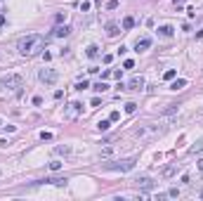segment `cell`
<instances>
[{"label": "cell", "mask_w": 203, "mask_h": 201, "mask_svg": "<svg viewBox=\"0 0 203 201\" xmlns=\"http://www.w3.org/2000/svg\"><path fill=\"white\" fill-rule=\"evenodd\" d=\"M22 83H24V76L22 74H10V76L2 78V85H5V88H12V90H17V92H19Z\"/></svg>", "instance_id": "cell-4"}, {"label": "cell", "mask_w": 203, "mask_h": 201, "mask_svg": "<svg viewBox=\"0 0 203 201\" xmlns=\"http://www.w3.org/2000/svg\"><path fill=\"white\" fill-rule=\"evenodd\" d=\"M175 76H177V71H175V69H168L166 74H163V78H166V80H172Z\"/></svg>", "instance_id": "cell-22"}, {"label": "cell", "mask_w": 203, "mask_h": 201, "mask_svg": "<svg viewBox=\"0 0 203 201\" xmlns=\"http://www.w3.org/2000/svg\"><path fill=\"white\" fill-rule=\"evenodd\" d=\"M109 156H113V147H106L104 152L99 154V159H102V161H104V159H109Z\"/></svg>", "instance_id": "cell-19"}, {"label": "cell", "mask_w": 203, "mask_h": 201, "mask_svg": "<svg viewBox=\"0 0 203 201\" xmlns=\"http://www.w3.org/2000/svg\"><path fill=\"white\" fill-rule=\"evenodd\" d=\"M158 33H161L163 38H170L172 33H175V28H172V26H168V24H166V26H158Z\"/></svg>", "instance_id": "cell-11"}, {"label": "cell", "mask_w": 203, "mask_h": 201, "mask_svg": "<svg viewBox=\"0 0 203 201\" xmlns=\"http://www.w3.org/2000/svg\"><path fill=\"white\" fill-rule=\"evenodd\" d=\"M62 168V163H59V161H52V163H50V170H59Z\"/></svg>", "instance_id": "cell-28"}, {"label": "cell", "mask_w": 203, "mask_h": 201, "mask_svg": "<svg viewBox=\"0 0 203 201\" xmlns=\"http://www.w3.org/2000/svg\"><path fill=\"white\" fill-rule=\"evenodd\" d=\"M168 196H180V189H175V187H172V189L168 192Z\"/></svg>", "instance_id": "cell-34"}, {"label": "cell", "mask_w": 203, "mask_h": 201, "mask_svg": "<svg viewBox=\"0 0 203 201\" xmlns=\"http://www.w3.org/2000/svg\"><path fill=\"white\" fill-rule=\"evenodd\" d=\"M189 152H191V154H198V152H203V137H201V140H198V142H196V144H194V147H191V149H189Z\"/></svg>", "instance_id": "cell-18"}, {"label": "cell", "mask_w": 203, "mask_h": 201, "mask_svg": "<svg viewBox=\"0 0 203 201\" xmlns=\"http://www.w3.org/2000/svg\"><path fill=\"white\" fill-rule=\"evenodd\" d=\"M125 88H128V90H142V88H144V78H142V76H135Z\"/></svg>", "instance_id": "cell-7"}, {"label": "cell", "mask_w": 203, "mask_h": 201, "mask_svg": "<svg viewBox=\"0 0 203 201\" xmlns=\"http://www.w3.org/2000/svg\"><path fill=\"white\" fill-rule=\"evenodd\" d=\"M113 62V54H104V64H111Z\"/></svg>", "instance_id": "cell-33"}, {"label": "cell", "mask_w": 203, "mask_h": 201, "mask_svg": "<svg viewBox=\"0 0 203 201\" xmlns=\"http://www.w3.org/2000/svg\"><path fill=\"white\" fill-rule=\"evenodd\" d=\"M43 48H45V38L38 36V33H31V36L19 40V52H22L24 57H36Z\"/></svg>", "instance_id": "cell-1"}, {"label": "cell", "mask_w": 203, "mask_h": 201, "mask_svg": "<svg viewBox=\"0 0 203 201\" xmlns=\"http://www.w3.org/2000/svg\"><path fill=\"white\" fill-rule=\"evenodd\" d=\"M184 85H187V80H184V78H177L175 83L170 85V88H172V90H182V88H184Z\"/></svg>", "instance_id": "cell-16"}, {"label": "cell", "mask_w": 203, "mask_h": 201, "mask_svg": "<svg viewBox=\"0 0 203 201\" xmlns=\"http://www.w3.org/2000/svg\"><path fill=\"white\" fill-rule=\"evenodd\" d=\"M109 118H111V121H118V118H121V111H111V116H109Z\"/></svg>", "instance_id": "cell-31"}, {"label": "cell", "mask_w": 203, "mask_h": 201, "mask_svg": "<svg viewBox=\"0 0 203 201\" xmlns=\"http://www.w3.org/2000/svg\"><path fill=\"white\" fill-rule=\"evenodd\" d=\"M97 128H99V130H109V128H111V118H109V121H99Z\"/></svg>", "instance_id": "cell-21"}, {"label": "cell", "mask_w": 203, "mask_h": 201, "mask_svg": "<svg viewBox=\"0 0 203 201\" xmlns=\"http://www.w3.org/2000/svg\"><path fill=\"white\" fill-rule=\"evenodd\" d=\"M106 33H109V36H118V33H121L118 24H106Z\"/></svg>", "instance_id": "cell-15"}, {"label": "cell", "mask_w": 203, "mask_h": 201, "mask_svg": "<svg viewBox=\"0 0 203 201\" xmlns=\"http://www.w3.org/2000/svg\"><path fill=\"white\" fill-rule=\"evenodd\" d=\"M111 74H113V71H109V69H106V71H102V80H106V78H111Z\"/></svg>", "instance_id": "cell-29"}, {"label": "cell", "mask_w": 203, "mask_h": 201, "mask_svg": "<svg viewBox=\"0 0 203 201\" xmlns=\"http://www.w3.org/2000/svg\"><path fill=\"white\" fill-rule=\"evenodd\" d=\"M78 7H80V12H87V10H90V3H87V0H83Z\"/></svg>", "instance_id": "cell-25"}, {"label": "cell", "mask_w": 203, "mask_h": 201, "mask_svg": "<svg viewBox=\"0 0 203 201\" xmlns=\"http://www.w3.org/2000/svg\"><path fill=\"white\" fill-rule=\"evenodd\" d=\"M137 52H142V50H146V48H151V38H142V40H137Z\"/></svg>", "instance_id": "cell-10"}, {"label": "cell", "mask_w": 203, "mask_h": 201, "mask_svg": "<svg viewBox=\"0 0 203 201\" xmlns=\"http://www.w3.org/2000/svg\"><path fill=\"white\" fill-rule=\"evenodd\" d=\"M54 152H57V154H69L71 149H69V147H57V149H54Z\"/></svg>", "instance_id": "cell-27"}, {"label": "cell", "mask_w": 203, "mask_h": 201, "mask_svg": "<svg viewBox=\"0 0 203 201\" xmlns=\"http://www.w3.org/2000/svg\"><path fill=\"white\" fill-rule=\"evenodd\" d=\"M175 173H177V163H170L168 168H163V173H161V175H163V178H172Z\"/></svg>", "instance_id": "cell-12"}, {"label": "cell", "mask_w": 203, "mask_h": 201, "mask_svg": "<svg viewBox=\"0 0 203 201\" xmlns=\"http://www.w3.org/2000/svg\"><path fill=\"white\" fill-rule=\"evenodd\" d=\"M198 168H201V170H203V161H201V163H198Z\"/></svg>", "instance_id": "cell-36"}, {"label": "cell", "mask_w": 203, "mask_h": 201, "mask_svg": "<svg viewBox=\"0 0 203 201\" xmlns=\"http://www.w3.org/2000/svg\"><path fill=\"white\" fill-rule=\"evenodd\" d=\"M38 78L43 80L45 85H54V83H57V71H54V69H40Z\"/></svg>", "instance_id": "cell-6"}, {"label": "cell", "mask_w": 203, "mask_h": 201, "mask_svg": "<svg viewBox=\"0 0 203 201\" xmlns=\"http://www.w3.org/2000/svg\"><path fill=\"white\" fill-rule=\"evenodd\" d=\"M201 196H203V192H201Z\"/></svg>", "instance_id": "cell-38"}, {"label": "cell", "mask_w": 203, "mask_h": 201, "mask_svg": "<svg viewBox=\"0 0 203 201\" xmlns=\"http://www.w3.org/2000/svg\"><path fill=\"white\" fill-rule=\"evenodd\" d=\"M161 132L163 130H156V128H151V126H139V128L132 130V135L139 137V140H144V137H156V135H161Z\"/></svg>", "instance_id": "cell-3"}, {"label": "cell", "mask_w": 203, "mask_h": 201, "mask_svg": "<svg viewBox=\"0 0 203 201\" xmlns=\"http://www.w3.org/2000/svg\"><path fill=\"white\" fill-rule=\"evenodd\" d=\"M123 66H125V69H132V66H135V62H132V59H125V62H123Z\"/></svg>", "instance_id": "cell-30"}, {"label": "cell", "mask_w": 203, "mask_h": 201, "mask_svg": "<svg viewBox=\"0 0 203 201\" xmlns=\"http://www.w3.org/2000/svg\"><path fill=\"white\" fill-rule=\"evenodd\" d=\"M180 3H182V0H175V5H180Z\"/></svg>", "instance_id": "cell-37"}, {"label": "cell", "mask_w": 203, "mask_h": 201, "mask_svg": "<svg viewBox=\"0 0 203 201\" xmlns=\"http://www.w3.org/2000/svg\"><path fill=\"white\" fill-rule=\"evenodd\" d=\"M125 111H128V114H135V111H137V104H135V102H128V104H125Z\"/></svg>", "instance_id": "cell-23"}, {"label": "cell", "mask_w": 203, "mask_h": 201, "mask_svg": "<svg viewBox=\"0 0 203 201\" xmlns=\"http://www.w3.org/2000/svg\"><path fill=\"white\" fill-rule=\"evenodd\" d=\"M106 7H109V10H116L118 3H116V0H111V3H106Z\"/></svg>", "instance_id": "cell-32"}, {"label": "cell", "mask_w": 203, "mask_h": 201, "mask_svg": "<svg viewBox=\"0 0 203 201\" xmlns=\"http://www.w3.org/2000/svg\"><path fill=\"white\" fill-rule=\"evenodd\" d=\"M87 88V80H80V83H76V90H85Z\"/></svg>", "instance_id": "cell-26"}, {"label": "cell", "mask_w": 203, "mask_h": 201, "mask_svg": "<svg viewBox=\"0 0 203 201\" xmlns=\"http://www.w3.org/2000/svg\"><path fill=\"white\" fill-rule=\"evenodd\" d=\"M69 33H71V28L64 24V26H57V28H54V33H52V36H57V38H66Z\"/></svg>", "instance_id": "cell-9"}, {"label": "cell", "mask_w": 203, "mask_h": 201, "mask_svg": "<svg viewBox=\"0 0 203 201\" xmlns=\"http://www.w3.org/2000/svg\"><path fill=\"white\" fill-rule=\"evenodd\" d=\"M137 187L139 189H154V180H151V178H137Z\"/></svg>", "instance_id": "cell-8"}, {"label": "cell", "mask_w": 203, "mask_h": 201, "mask_svg": "<svg viewBox=\"0 0 203 201\" xmlns=\"http://www.w3.org/2000/svg\"><path fill=\"white\" fill-rule=\"evenodd\" d=\"M135 163H137V159H121V161L104 163V170H121V173H125V170H132Z\"/></svg>", "instance_id": "cell-2"}, {"label": "cell", "mask_w": 203, "mask_h": 201, "mask_svg": "<svg viewBox=\"0 0 203 201\" xmlns=\"http://www.w3.org/2000/svg\"><path fill=\"white\" fill-rule=\"evenodd\" d=\"M97 54H99V48H97V45H90V48H87V57H90V59H95Z\"/></svg>", "instance_id": "cell-17"}, {"label": "cell", "mask_w": 203, "mask_h": 201, "mask_svg": "<svg viewBox=\"0 0 203 201\" xmlns=\"http://www.w3.org/2000/svg\"><path fill=\"white\" fill-rule=\"evenodd\" d=\"M2 24H5V17H2V14H0V26H2Z\"/></svg>", "instance_id": "cell-35"}, {"label": "cell", "mask_w": 203, "mask_h": 201, "mask_svg": "<svg viewBox=\"0 0 203 201\" xmlns=\"http://www.w3.org/2000/svg\"><path fill=\"white\" fill-rule=\"evenodd\" d=\"M45 182H50V185H57V187H64L69 180H66V178H47Z\"/></svg>", "instance_id": "cell-13"}, {"label": "cell", "mask_w": 203, "mask_h": 201, "mask_svg": "<svg viewBox=\"0 0 203 201\" xmlns=\"http://www.w3.org/2000/svg\"><path fill=\"white\" fill-rule=\"evenodd\" d=\"M92 90H95V92H106V90H109V85L104 83V80H97V83H95V88H92Z\"/></svg>", "instance_id": "cell-14"}, {"label": "cell", "mask_w": 203, "mask_h": 201, "mask_svg": "<svg viewBox=\"0 0 203 201\" xmlns=\"http://www.w3.org/2000/svg\"><path fill=\"white\" fill-rule=\"evenodd\" d=\"M132 26H135V19H132V17H125V19H123V28L128 31V28H132Z\"/></svg>", "instance_id": "cell-20"}, {"label": "cell", "mask_w": 203, "mask_h": 201, "mask_svg": "<svg viewBox=\"0 0 203 201\" xmlns=\"http://www.w3.org/2000/svg\"><path fill=\"white\" fill-rule=\"evenodd\" d=\"M40 140H43V142H50V140H52V132H40Z\"/></svg>", "instance_id": "cell-24"}, {"label": "cell", "mask_w": 203, "mask_h": 201, "mask_svg": "<svg viewBox=\"0 0 203 201\" xmlns=\"http://www.w3.org/2000/svg\"><path fill=\"white\" fill-rule=\"evenodd\" d=\"M80 111H83V106H80L78 102H71V104L64 106V118L66 121H76V118L80 116Z\"/></svg>", "instance_id": "cell-5"}]
</instances>
